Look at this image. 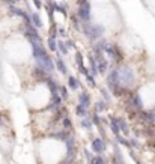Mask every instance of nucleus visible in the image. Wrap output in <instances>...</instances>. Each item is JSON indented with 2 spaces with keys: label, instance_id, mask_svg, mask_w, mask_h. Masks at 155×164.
Masks as SVG:
<instances>
[{
  "label": "nucleus",
  "instance_id": "7ed1b4c3",
  "mask_svg": "<svg viewBox=\"0 0 155 164\" xmlns=\"http://www.w3.org/2000/svg\"><path fill=\"white\" fill-rule=\"evenodd\" d=\"M78 17L83 21H89V18H90V5H89V2H84V3L78 5Z\"/></svg>",
  "mask_w": 155,
  "mask_h": 164
},
{
  "label": "nucleus",
  "instance_id": "dca6fc26",
  "mask_svg": "<svg viewBox=\"0 0 155 164\" xmlns=\"http://www.w3.org/2000/svg\"><path fill=\"white\" fill-rule=\"evenodd\" d=\"M60 102H62V98H60L57 93H54V95L51 96V105H53V107H54V105H56V107H59V105H60Z\"/></svg>",
  "mask_w": 155,
  "mask_h": 164
},
{
  "label": "nucleus",
  "instance_id": "f257e3e1",
  "mask_svg": "<svg viewBox=\"0 0 155 164\" xmlns=\"http://www.w3.org/2000/svg\"><path fill=\"white\" fill-rule=\"evenodd\" d=\"M83 32L86 33V36L90 41H95V39H98L104 33V27L103 26H89V24H84L83 26Z\"/></svg>",
  "mask_w": 155,
  "mask_h": 164
},
{
  "label": "nucleus",
  "instance_id": "39448f33",
  "mask_svg": "<svg viewBox=\"0 0 155 164\" xmlns=\"http://www.w3.org/2000/svg\"><path fill=\"white\" fill-rule=\"evenodd\" d=\"M92 149L96 152V154H103L106 151V145L101 139H93L92 140Z\"/></svg>",
  "mask_w": 155,
  "mask_h": 164
},
{
  "label": "nucleus",
  "instance_id": "f3484780",
  "mask_svg": "<svg viewBox=\"0 0 155 164\" xmlns=\"http://www.w3.org/2000/svg\"><path fill=\"white\" fill-rule=\"evenodd\" d=\"M48 48H50L51 51L57 53V42H56V39H53V38H48Z\"/></svg>",
  "mask_w": 155,
  "mask_h": 164
},
{
  "label": "nucleus",
  "instance_id": "4be33fe9",
  "mask_svg": "<svg viewBox=\"0 0 155 164\" xmlns=\"http://www.w3.org/2000/svg\"><path fill=\"white\" fill-rule=\"evenodd\" d=\"M57 48L60 50V53H62V54H68V48H66V45H65L62 41L57 42Z\"/></svg>",
  "mask_w": 155,
  "mask_h": 164
},
{
  "label": "nucleus",
  "instance_id": "4468645a",
  "mask_svg": "<svg viewBox=\"0 0 155 164\" xmlns=\"http://www.w3.org/2000/svg\"><path fill=\"white\" fill-rule=\"evenodd\" d=\"M142 116L145 119H148L151 123H155V113H152V112H142Z\"/></svg>",
  "mask_w": 155,
  "mask_h": 164
},
{
  "label": "nucleus",
  "instance_id": "423d86ee",
  "mask_svg": "<svg viewBox=\"0 0 155 164\" xmlns=\"http://www.w3.org/2000/svg\"><path fill=\"white\" fill-rule=\"evenodd\" d=\"M78 101H80V105H83L84 109H87V107L90 105V96H89V93L81 92L80 96H78Z\"/></svg>",
  "mask_w": 155,
  "mask_h": 164
},
{
  "label": "nucleus",
  "instance_id": "9b49d317",
  "mask_svg": "<svg viewBox=\"0 0 155 164\" xmlns=\"http://www.w3.org/2000/svg\"><path fill=\"white\" fill-rule=\"evenodd\" d=\"M96 66H98V72H104V71L107 69V66H109V62L103 57V59H99V60H98Z\"/></svg>",
  "mask_w": 155,
  "mask_h": 164
},
{
  "label": "nucleus",
  "instance_id": "c9c22d12",
  "mask_svg": "<svg viewBox=\"0 0 155 164\" xmlns=\"http://www.w3.org/2000/svg\"><path fill=\"white\" fill-rule=\"evenodd\" d=\"M113 164H125V163H113Z\"/></svg>",
  "mask_w": 155,
  "mask_h": 164
},
{
  "label": "nucleus",
  "instance_id": "6e6552de",
  "mask_svg": "<svg viewBox=\"0 0 155 164\" xmlns=\"http://www.w3.org/2000/svg\"><path fill=\"white\" fill-rule=\"evenodd\" d=\"M76 62H77L80 72H81V74H84V75H87L89 72H87V69H86V68H84V65H83V56H81L80 53H77V54H76Z\"/></svg>",
  "mask_w": 155,
  "mask_h": 164
},
{
  "label": "nucleus",
  "instance_id": "c756f323",
  "mask_svg": "<svg viewBox=\"0 0 155 164\" xmlns=\"http://www.w3.org/2000/svg\"><path fill=\"white\" fill-rule=\"evenodd\" d=\"M101 93H103V95L106 96V99L109 101V98H110V96H109V93H107V90H106V89H103V90H101Z\"/></svg>",
  "mask_w": 155,
  "mask_h": 164
},
{
  "label": "nucleus",
  "instance_id": "e433bc0d",
  "mask_svg": "<svg viewBox=\"0 0 155 164\" xmlns=\"http://www.w3.org/2000/svg\"><path fill=\"white\" fill-rule=\"evenodd\" d=\"M12 2H18V0H12Z\"/></svg>",
  "mask_w": 155,
  "mask_h": 164
},
{
  "label": "nucleus",
  "instance_id": "20e7f679",
  "mask_svg": "<svg viewBox=\"0 0 155 164\" xmlns=\"http://www.w3.org/2000/svg\"><path fill=\"white\" fill-rule=\"evenodd\" d=\"M119 71V82L123 83V84H131L133 83V72L130 68H122V69H117Z\"/></svg>",
  "mask_w": 155,
  "mask_h": 164
},
{
  "label": "nucleus",
  "instance_id": "ddd939ff",
  "mask_svg": "<svg viewBox=\"0 0 155 164\" xmlns=\"http://www.w3.org/2000/svg\"><path fill=\"white\" fill-rule=\"evenodd\" d=\"M110 126H112V131L117 136V134H119V122H117L116 118H112V119H110Z\"/></svg>",
  "mask_w": 155,
  "mask_h": 164
},
{
  "label": "nucleus",
  "instance_id": "6ab92c4d",
  "mask_svg": "<svg viewBox=\"0 0 155 164\" xmlns=\"http://www.w3.org/2000/svg\"><path fill=\"white\" fill-rule=\"evenodd\" d=\"M68 83H69V87H71V89H78V87H80V83H78L74 77H71V75L68 77Z\"/></svg>",
  "mask_w": 155,
  "mask_h": 164
},
{
  "label": "nucleus",
  "instance_id": "9d476101",
  "mask_svg": "<svg viewBox=\"0 0 155 164\" xmlns=\"http://www.w3.org/2000/svg\"><path fill=\"white\" fill-rule=\"evenodd\" d=\"M56 66H57V69H59L63 75H66V74H68V69H66V66H65V63H63V60H62V59H56Z\"/></svg>",
  "mask_w": 155,
  "mask_h": 164
},
{
  "label": "nucleus",
  "instance_id": "2f4dec72",
  "mask_svg": "<svg viewBox=\"0 0 155 164\" xmlns=\"http://www.w3.org/2000/svg\"><path fill=\"white\" fill-rule=\"evenodd\" d=\"M65 45H68V47H74V42H72V41H69V39H68Z\"/></svg>",
  "mask_w": 155,
  "mask_h": 164
},
{
  "label": "nucleus",
  "instance_id": "412c9836",
  "mask_svg": "<svg viewBox=\"0 0 155 164\" xmlns=\"http://www.w3.org/2000/svg\"><path fill=\"white\" fill-rule=\"evenodd\" d=\"M76 113H77V116H81V118H84V116L87 115V110H86L83 105H78L77 110H76Z\"/></svg>",
  "mask_w": 155,
  "mask_h": 164
},
{
  "label": "nucleus",
  "instance_id": "72a5a7b5",
  "mask_svg": "<svg viewBox=\"0 0 155 164\" xmlns=\"http://www.w3.org/2000/svg\"><path fill=\"white\" fill-rule=\"evenodd\" d=\"M3 2H5V3H8V5H11V6H12V3H14L12 0H3Z\"/></svg>",
  "mask_w": 155,
  "mask_h": 164
},
{
  "label": "nucleus",
  "instance_id": "393cba45",
  "mask_svg": "<svg viewBox=\"0 0 155 164\" xmlns=\"http://www.w3.org/2000/svg\"><path fill=\"white\" fill-rule=\"evenodd\" d=\"M63 126H65V128H68V129L72 126V122H71V119H69V118H63Z\"/></svg>",
  "mask_w": 155,
  "mask_h": 164
},
{
  "label": "nucleus",
  "instance_id": "f704fd0d",
  "mask_svg": "<svg viewBox=\"0 0 155 164\" xmlns=\"http://www.w3.org/2000/svg\"><path fill=\"white\" fill-rule=\"evenodd\" d=\"M84 2H87V0H78V5H80V3H84Z\"/></svg>",
  "mask_w": 155,
  "mask_h": 164
},
{
  "label": "nucleus",
  "instance_id": "473e14b6",
  "mask_svg": "<svg viewBox=\"0 0 155 164\" xmlns=\"http://www.w3.org/2000/svg\"><path fill=\"white\" fill-rule=\"evenodd\" d=\"M57 33H60V35H65V30H63V29H59V30H57Z\"/></svg>",
  "mask_w": 155,
  "mask_h": 164
},
{
  "label": "nucleus",
  "instance_id": "1a4fd4ad",
  "mask_svg": "<svg viewBox=\"0 0 155 164\" xmlns=\"http://www.w3.org/2000/svg\"><path fill=\"white\" fill-rule=\"evenodd\" d=\"M89 63H90V71H92V77H95L96 74H98V66H96V60L93 59V56H92V53L89 54Z\"/></svg>",
  "mask_w": 155,
  "mask_h": 164
},
{
  "label": "nucleus",
  "instance_id": "aec40b11",
  "mask_svg": "<svg viewBox=\"0 0 155 164\" xmlns=\"http://www.w3.org/2000/svg\"><path fill=\"white\" fill-rule=\"evenodd\" d=\"M117 122H119V129H122V131L128 136V126H126V122H125L123 119H117Z\"/></svg>",
  "mask_w": 155,
  "mask_h": 164
},
{
  "label": "nucleus",
  "instance_id": "7c9ffc66",
  "mask_svg": "<svg viewBox=\"0 0 155 164\" xmlns=\"http://www.w3.org/2000/svg\"><path fill=\"white\" fill-rule=\"evenodd\" d=\"M33 2H35V6H36V8H41V6H42L41 0H33Z\"/></svg>",
  "mask_w": 155,
  "mask_h": 164
},
{
  "label": "nucleus",
  "instance_id": "cd10ccee",
  "mask_svg": "<svg viewBox=\"0 0 155 164\" xmlns=\"http://www.w3.org/2000/svg\"><path fill=\"white\" fill-rule=\"evenodd\" d=\"M93 122H95V125H96L98 128H101V119H99L96 115H93Z\"/></svg>",
  "mask_w": 155,
  "mask_h": 164
},
{
  "label": "nucleus",
  "instance_id": "5701e85b",
  "mask_svg": "<svg viewBox=\"0 0 155 164\" xmlns=\"http://www.w3.org/2000/svg\"><path fill=\"white\" fill-rule=\"evenodd\" d=\"M57 90H60V93H62V99H66V98H68V90H66L65 86H60Z\"/></svg>",
  "mask_w": 155,
  "mask_h": 164
},
{
  "label": "nucleus",
  "instance_id": "f8f14e48",
  "mask_svg": "<svg viewBox=\"0 0 155 164\" xmlns=\"http://www.w3.org/2000/svg\"><path fill=\"white\" fill-rule=\"evenodd\" d=\"M30 21L33 23V26H35V27H41V26H42L41 18H39V15L36 14V12H33V14L30 15Z\"/></svg>",
  "mask_w": 155,
  "mask_h": 164
},
{
  "label": "nucleus",
  "instance_id": "2eb2a0df",
  "mask_svg": "<svg viewBox=\"0 0 155 164\" xmlns=\"http://www.w3.org/2000/svg\"><path fill=\"white\" fill-rule=\"evenodd\" d=\"M53 137H54V139H59V140H66V139L69 137V134H68L66 131H59V132H54Z\"/></svg>",
  "mask_w": 155,
  "mask_h": 164
},
{
  "label": "nucleus",
  "instance_id": "a211bd4d",
  "mask_svg": "<svg viewBox=\"0 0 155 164\" xmlns=\"http://www.w3.org/2000/svg\"><path fill=\"white\" fill-rule=\"evenodd\" d=\"M47 84H48V87H50V90H51V93H53V95H54V93H57V84H54L53 79H48V80H47Z\"/></svg>",
  "mask_w": 155,
  "mask_h": 164
},
{
  "label": "nucleus",
  "instance_id": "b1692460",
  "mask_svg": "<svg viewBox=\"0 0 155 164\" xmlns=\"http://www.w3.org/2000/svg\"><path fill=\"white\" fill-rule=\"evenodd\" d=\"M56 36H57V29H56V26L53 24V26H51V29H50V38L56 39Z\"/></svg>",
  "mask_w": 155,
  "mask_h": 164
},
{
  "label": "nucleus",
  "instance_id": "bb28decb",
  "mask_svg": "<svg viewBox=\"0 0 155 164\" xmlns=\"http://www.w3.org/2000/svg\"><path fill=\"white\" fill-rule=\"evenodd\" d=\"M86 79H87V83H89L90 86H95V79H93L90 74H87V75H86Z\"/></svg>",
  "mask_w": 155,
  "mask_h": 164
},
{
  "label": "nucleus",
  "instance_id": "4c0bfd02",
  "mask_svg": "<svg viewBox=\"0 0 155 164\" xmlns=\"http://www.w3.org/2000/svg\"><path fill=\"white\" fill-rule=\"evenodd\" d=\"M137 164H140V163H139V161H137Z\"/></svg>",
  "mask_w": 155,
  "mask_h": 164
},
{
  "label": "nucleus",
  "instance_id": "f03ea898",
  "mask_svg": "<svg viewBox=\"0 0 155 164\" xmlns=\"http://www.w3.org/2000/svg\"><path fill=\"white\" fill-rule=\"evenodd\" d=\"M36 60V65H38V68L41 69H44V71H53L54 69V63H53V60H51V57L45 53L44 56H41L38 59H35Z\"/></svg>",
  "mask_w": 155,
  "mask_h": 164
},
{
  "label": "nucleus",
  "instance_id": "a878e982",
  "mask_svg": "<svg viewBox=\"0 0 155 164\" xmlns=\"http://www.w3.org/2000/svg\"><path fill=\"white\" fill-rule=\"evenodd\" d=\"M81 125H83L86 129H90V128H92V122H90L89 119H84V121L81 122Z\"/></svg>",
  "mask_w": 155,
  "mask_h": 164
},
{
  "label": "nucleus",
  "instance_id": "0eeeda50",
  "mask_svg": "<svg viewBox=\"0 0 155 164\" xmlns=\"http://www.w3.org/2000/svg\"><path fill=\"white\" fill-rule=\"evenodd\" d=\"M33 74H35V77H36L38 80H41V82H47V80L50 79V77H48V74H47V72H45L44 69L38 68V66H36V68L33 69Z\"/></svg>",
  "mask_w": 155,
  "mask_h": 164
},
{
  "label": "nucleus",
  "instance_id": "c85d7f7f",
  "mask_svg": "<svg viewBox=\"0 0 155 164\" xmlns=\"http://www.w3.org/2000/svg\"><path fill=\"white\" fill-rule=\"evenodd\" d=\"M106 107H107V105H106L104 102H98V104H96V109H98V110H106Z\"/></svg>",
  "mask_w": 155,
  "mask_h": 164
}]
</instances>
